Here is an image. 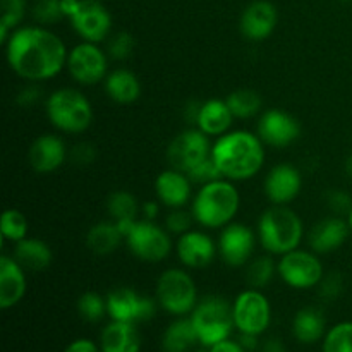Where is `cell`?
Here are the masks:
<instances>
[{"instance_id": "3957f363", "label": "cell", "mask_w": 352, "mask_h": 352, "mask_svg": "<svg viewBox=\"0 0 352 352\" xmlns=\"http://www.w3.org/2000/svg\"><path fill=\"white\" fill-rule=\"evenodd\" d=\"M241 196L229 179L203 184L192 201V215L206 229H223L239 212Z\"/></svg>"}, {"instance_id": "d6986e66", "label": "cell", "mask_w": 352, "mask_h": 352, "mask_svg": "<svg viewBox=\"0 0 352 352\" xmlns=\"http://www.w3.org/2000/svg\"><path fill=\"white\" fill-rule=\"evenodd\" d=\"M217 251H219V246L205 232L189 230L179 236L177 256L184 267L195 268V270L206 268L215 260Z\"/></svg>"}, {"instance_id": "44dd1931", "label": "cell", "mask_w": 352, "mask_h": 352, "mask_svg": "<svg viewBox=\"0 0 352 352\" xmlns=\"http://www.w3.org/2000/svg\"><path fill=\"white\" fill-rule=\"evenodd\" d=\"M351 234V227L347 220L342 217H327V219L320 220L318 223L313 226L309 230V248L315 251L316 254H327L332 251L339 250Z\"/></svg>"}, {"instance_id": "603a6c76", "label": "cell", "mask_w": 352, "mask_h": 352, "mask_svg": "<svg viewBox=\"0 0 352 352\" xmlns=\"http://www.w3.org/2000/svg\"><path fill=\"white\" fill-rule=\"evenodd\" d=\"M158 199L168 208H182L191 199L192 181L188 174L175 168H168L158 174L155 181Z\"/></svg>"}, {"instance_id": "ac0fdd59", "label": "cell", "mask_w": 352, "mask_h": 352, "mask_svg": "<svg viewBox=\"0 0 352 352\" xmlns=\"http://www.w3.org/2000/svg\"><path fill=\"white\" fill-rule=\"evenodd\" d=\"M302 188V175L294 165H275L265 179V195L274 205H287L298 198Z\"/></svg>"}, {"instance_id": "ffe728a7", "label": "cell", "mask_w": 352, "mask_h": 352, "mask_svg": "<svg viewBox=\"0 0 352 352\" xmlns=\"http://www.w3.org/2000/svg\"><path fill=\"white\" fill-rule=\"evenodd\" d=\"M277 9L268 0H254L241 16V33L251 41H261L274 33L277 26Z\"/></svg>"}, {"instance_id": "7402d4cb", "label": "cell", "mask_w": 352, "mask_h": 352, "mask_svg": "<svg viewBox=\"0 0 352 352\" xmlns=\"http://www.w3.org/2000/svg\"><path fill=\"white\" fill-rule=\"evenodd\" d=\"M28 289L26 270L14 256L0 258V308L9 309L24 298Z\"/></svg>"}, {"instance_id": "7c38bea8", "label": "cell", "mask_w": 352, "mask_h": 352, "mask_svg": "<svg viewBox=\"0 0 352 352\" xmlns=\"http://www.w3.org/2000/svg\"><path fill=\"white\" fill-rule=\"evenodd\" d=\"M67 69L79 85H96L109 76V54L96 43L82 41L69 52Z\"/></svg>"}, {"instance_id": "db71d44e", "label": "cell", "mask_w": 352, "mask_h": 352, "mask_svg": "<svg viewBox=\"0 0 352 352\" xmlns=\"http://www.w3.org/2000/svg\"><path fill=\"white\" fill-rule=\"evenodd\" d=\"M340 2H344V3H349V2H352V0H340Z\"/></svg>"}, {"instance_id": "681fc988", "label": "cell", "mask_w": 352, "mask_h": 352, "mask_svg": "<svg viewBox=\"0 0 352 352\" xmlns=\"http://www.w3.org/2000/svg\"><path fill=\"white\" fill-rule=\"evenodd\" d=\"M141 213H143L144 219L148 220H153L155 217L158 215V205L155 201H148L141 206Z\"/></svg>"}, {"instance_id": "4316f807", "label": "cell", "mask_w": 352, "mask_h": 352, "mask_svg": "<svg viewBox=\"0 0 352 352\" xmlns=\"http://www.w3.org/2000/svg\"><path fill=\"white\" fill-rule=\"evenodd\" d=\"M107 95L120 105H131L141 95L140 79L129 69H116L105 78Z\"/></svg>"}, {"instance_id": "6da1fadb", "label": "cell", "mask_w": 352, "mask_h": 352, "mask_svg": "<svg viewBox=\"0 0 352 352\" xmlns=\"http://www.w3.org/2000/svg\"><path fill=\"white\" fill-rule=\"evenodd\" d=\"M7 62L26 81H47L67 65L64 41L45 26H26L12 31L6 43Z\"/></svg>"}, {"instance_id": "f6af8a7d", "label": "cell", "mask_w": 352, "mask_h": 352, "mask_svg": "<svg viewBox=\"0 0 352 352\" xmlns=\"http://www.w3.org/2000/svg\"><path fill=\"white\" fill-rule=\"evenodd\" d=\"M64 352H98V347L89 339H78L65 347Z\"/></svg>"}, {"instance_id": "cb8c5ba5", "label": "cell", "mask_w": 352, "mask_h": 352, "mask_svg": "<svg viewBox=\"0 0 352 352\" xmlns=\"http://www.w3.org/2000/svg\"><path fill=\"white\" fill-rule=\"evenodd\" d=\"M234 119L236 117H234L230 107L227 105V100L212 98L201 103L196 126L206 136H223L230 131Z\"/></svg>"}, {"instance_id": "f5cc1de1", "label": "cell", "mask_w": 352, "mask_h": 352, "mask_svg": "<svg viewBox=\"0 0 352 352\" xmlns=\"http://www.w3.org/2000/svg\"><path fill=\"white\" fill-rule=\"evenodd\" d=\"M196 352H210V349H199V351H196Z\"/></svg>"}, {"instance_id": "8d00e7d4", "label": "cell", "mask_w": 352, "mask_h": 352, "mask_svg": "<svg viewBox=\"0 0 352 352\" xmlns=\"http://www.w3.org/2000/svg\"><path fill=\"white\" fill-rule=\"evenodd\" d=\"M78 313L86 322H100L105 313H109L107 311V299H103L96 292H85L78 299Z\"/></svg>"}, {"instance_id": "e575fe53", "label": "cell", "mask_w": 352, "mask_h": 352, "mask_svg": "<svg viewBox=\"0 0 352 352\" xmlns=\"http://www.w3.org/2000/svg\"><path fill=\"white\" fill-rule=\"evenodd\" d=\"M28 229H30V223L23 212L16 208H9L3 212L2 222H0V232H2L3 241L19 243L28 237Z\"/></svg>"}, {"instance_id": "836d02e7", "label": "cell", "mask_w": 352, "mask_h": 352, "mask_svg": "<svg viewBox=\"0 0 352 352\" xmlns=\"http://www.w3.org/2000/svg\"><path fill=\"white\" fill-rule=\"evenodd\" d=\"M26 12V0H2V17H0V43L6 45L17 24Z\"/></svg>"}, {"instance_id": "d6a6232c", "label": "cell", "mask_w": 352, "mask_h": 352, "mask_svg": "<svg viewBox=\"0 0 352 352\" xmlns=\"http://www.w3.org/2000/svg\"><path fill=\"white\" fill-rule=\"evenodd\" d=\"M226 100L236 119L254 117L261 110V105H263V98H261L260 93L251 88L236 89Z\"/></svg>"}, {"instance_id": "9c48e42d", "label": "cell", "mask_w": 352, "mask_h": 352, "mask_svg": "<svg viewBox=\"0 0 352 352\" xmlns=\"http://www.w3.org/2000/svg\"><path fill=\"white\" fill-rule=\"evenodd\" d=\"M131 253L146 263H160L168 256L172 241L168 230H164L153 220H138L126 236Z\"/></svg>"}, {"instance_id": "c3c4849f", "label": "cell", "mask_w": 352, "mask_h": 352, "mask_svg": "<svg viewBox=\"0 0 352 352\" xmlns=\"http://www.w3.org/2000/svg\"><path fill=\"white\" fill-rule=\"evenodd\" d=\"M261 352H287V349H285V346L282 344L280 339H268L267 342L263 344Z\"/></svg>"}, {"instance_id": "f1b7e54d", "label": "cell", "mask_w": 352, "mask_h": 352, "mask_svg": "<svg viewBox=\"0 0 352 352\" xmlns=\"http://www.w3.org/2000/svg\"><path fill=\"white\" fill-rule=\"evenodd\" d=\"M107 212L112 217L113 222L119 226L124 236L131 230V227L138 222V215L141 213V206L134 195L129 191H116L107 199Z\"/></svg>"}, {"instance_id": "f907efd6", "label": "cell", "mask_w": 352, "mask_h": 352, "mask_svg": "<svg viewBox=\"0 0 352 352\" xmlns=\"http://www.w3.org/2000/svg\"><path fill=\"white\" fill-rule=\"evenodd\" d=\"M346 172H347V175H349V179L352 181V153H351V157L347 158V164H346Z\"/></svg>"}, {"instance_id": "8992f818", "label": "cell", "mask_w": 352, "mask_h": 352, "mask_svg": "<svg viewBox=\"0 0 352 352\" xmlns=\"http://www.w3.org/2000/svg\"><path fill=\"white\" fill-rule=\"evenodd\" d=\"M191 322L198 333L199 344L212 347L222 340L229 339L232 333L234 308L220 296H208L192 309Z\"/></svg>"}, {"instance_id": "74e56055", "label": "cell", "mask_w": 352, "mask_h": 352, "mask_svg": "<svg viewBox=\"0 0 352 352\" xmlns=\"http://www.w3.org/2000/svg\"><path fill=\"white\" fill-rule=\"evenodd\" d=\"M31 14L40 26H52L65 17L62 0H36Z\"/></svg>"}, {"instance_id": "816d5d0a", "label": "cell", "mask_w": 352, "mask_h": 352, "mask_svg": "<svg viewBox=\"0 0 352 352\" xmlns=\"http://www.w3.org/2000/svg\"><path fill=\"white\" fill-rule=\"evenodd\" d=\"M347 222H349V227H351V234H352V210H351L349 217H347Z\"/></svg>"}, {"instance_id": "f546056e", "label": "cell", "mask_w": 352, "mask_h": 352, "mask_svg": "<svg viewBox=\"0 0 352 352\" xmlns=\"http://www.w3.org/2000/svg\"><path fill=\"white\" fill-rule=\"evenodd\" d=\"M292 332L299 342L315 344L325 333V316L318 308L299 309L294 316Z\"/></svg>"}, {"instance_id": "5bb4252c", "label": "cell", "mask_w": 352, "mask_h": 352, "mask_svg": "<svg viewBox=\"0 0 352 352\" xmlns=\"http://www.w3.org/2000/svg\"><path fill=\"white\" fill-rule=\"evenodd\" d=\"M234 323L241 333L260 336L270 325L272 309L268 299L258 289L241 292L234 301Z\"/></svg>"}, {"instance_id": "83f0119b", "label": "cell", "mask_w": 352, "mask_h": 352, "mask_svg": "<svg viewBox=\"0 0 352 352\" xmlns=\"http://www.w3.org/2000/svg\"><path fill=\"white\" fill-rule=\"evenodd\" d=\"M126 236L113 220L98 222L86 234V246L96 256H107L122 244Z\"/></svg>"}, {"instance_id": "7bdbcfd3", "label": "cell", "mask_w": 352, "mask_h": 352, "mask_svg": "<svg viewBox=\"0 0 352 352\" xmlns=\"http://www.w3.org/2000/svg\"><path fill=\"white\" fill-rule=\"evenodd\" d=\"M96 146L91 143H78L69 151V160L78 167H86L96 160Z\"/></svg>"}, {"instance_id": "b9f144b4", "label": "cell", "mask_w": 352, "mask_h": 352, "mask_svg": "<svg viewBox=\"0 0 352 352\" xmlns=\"http://www.w3.org/2000/svg\"><path fill=\"white\" fill-rule=\"evenodd\" d=\"M325 203L332 210L333 215L349 217L352 210V198L349 192L342 191V189H330L325 192Z\"/></svg>"}, {"instance_id": "8fae6325", "label": "cell", "mask_w": 352, "mask_h": 352, "mask_svg": "<svg viewBox=\"0 0 352 352\" xmlns=\"http://www.w3.org/2000/svg\"><path fill=\"white\" fill-rule=\"evenodd\" d=\"M212 158L208 136L199 129H188L175 136L167 148V160L172 168L189 174L198 165Z\"/></svg>"}, {"instance_id": "ab89813d", "label": "cell", "mask_w": 352, "mask_h": 352, "mask_svg": "<svg viewBox=\"0 0 352 352\" xmlns=\"http://www.w3.org/2000/svg\"><path fill=\"white\" fill-rule=\"evenodd\" d=\"M195 220L192 212H186L184 208H172V212L167 215V220H165V227L170 234L182 236V234L192 230Z\"/></svg>"}, {"instance_id": "e0dca14e", "label": "cell", "mask_w": 352, "mask_h": 352, "mask_svg": "<svg viewBox=\"0 0 352 352\" xmlns=\"http://www.w3.org/2000/svg\"><path fill=\"white\" fill-rule=\"evenodd\" d=\"M69 151L64 141L55 134H41L33 141L28 151V162L38 174H50L60 168L67 160Z\"/></svg>"}, {"instance_id": "60d3db41", "label": "cell", "mask_w": 352, "mask_h": 352, "mask_svg": "<svg viewBox=\"0 0 352 352\" xmlns=\"http://www.w3.org/2000/svg\"><path fill=\"white\" fill-rule=\"evenodd\" d=\"M344 292V277L339 272H330L323 275L318 284V294L323 301H336Z\"/></svg>"}, {"instance_id": "277c9868", "label": "cell", "mask_w": 352, "mask_h": 352, "mask_svg": "<svg viewBox=\"0 0 352 352\" xmlns=\"http://www.w3.org/2000/svg\"><path fill=\"white\" fill-rule=\"evenodd\" d=\"M305 227L298 213L285 205H274L261 215L258 223V237L261 246L270 254H287L298 250L302 241Z\"/></svg>"}, {"instance_id": "d590c367", "label": "cell", "mask_w": 352, "mask_h": 352, "mask_svg": "<svg viewBox=\"0 0 352 352\" xmlns=\"http://www.w3.org/2000/svg\"><path fill=\"white\" fill-rule=\"evenodd\" d=\"M323 352H352V322L339 323L327 332Z\"/></svg>"}, {"instance_id": "ee69618b", "label": "cell", "mask_w": 352, "mask_h": 352, "mask_svg": "<svg viewBox=\"0 0 352 352\" xmlns=\"http://www.w3.org/2000/svg\"><path fill=\"white\" fill-rule=\"evenodd\" d=\"M41 98V91L36 88V86H28V88L21 89L19 95H17L16 102L19 103L21 107H31Z\"/></svg>"}, {"instance_id": "bcb514c9", "label": "cell", "mask_w": 352, "mask_h": 352, "mask_svg": "<svg viewBox=\"0 0 352 352\" xmlns=\"http://www.w3.org/2000/svg\"><path fill=\"white\" fill-rule=\"evenodd\" d=\"M210 352H246L244 347L239 342H234V340L226 339L222 342L215 344V346L210 347Z\"/></svg>"}, {"instance_id": "d4e9b609", "label": "cell", "mask_w": 352, "mask_h": 352, "mask_svg": "<svg viewBox=\"0 0 352 352\" xmlns=\"http://www.w3.org/2000/svg\"><path fill=\"white\" fill-rule=\"evenodd\" d=\"M141 337L134 323L116 322L103 329L102 352H140Z\"/></svg>"}, {"instance_id": "2e32d148", "label": "cell", "mask_w": 352, "mask_h": 352, "mask_svg": "<svg viewBox=\"0 0 352 352\" xmlns=\"http://www.w3.org/2000/svg\"><path fill=\"white\" fill-rule=\"evenodd\" d=\"M258 136L268 146L285 148L301 136V126L284 110H267L258 122Z\"/></svg>"}, {"instance_id": "52a82bcc", "label": "cell", "mask_w": 352, "mask_h": 352, "mask_svg": "<svg viewBox=\"0 0 352 352\" xmlns=\"http://www.w3.org/2000/svg\"><path fill=\"white\" fill-rule=\"evenodd\" d=\"M65 17L85 41L100 43L112 28V17L100 0H62Z\"/></svg>"}, {"instance_id": "484cf974", "label": "cell", "mask_w": 352, "mask_h": 352, "mask_svg": "<svg viewBox=\"0 0 352 352\" xmlns=\"http://www.w3.org/2000/svg\"><path fill=\"white\" fill-rule=\"evenodd\" d=\"M14 258L24 270L41 272L50 267L52 260H54V253H52L50 246L45 241L26 237V239L16 243Z\"/></svg>"}, {"instance_id": "f35d334b", "label": "cell", "mask_w": 352, "mask_h": 352, "mask_svg": "<svg viewBox=\"0 0 352 352\" xmlns=\"http://www.w3.org/2000/svg\"><path fill=\"white\" fill-rule=\"evenodd\" d=\"M134 47H136V40L127 31H120L110 36L109 43H107V54L112 57L113 60H126L133 55Z\"/></svg>"}, {"instance_id": "7a4b0ae2", "label": "cell", "mask_w": 352, "mask_h": 352, "mask_svg": "<svg viewBox=\"0 0 352 352\" xmlns=\"http://www.w3.org/2000/svg\"><path fill=\"white\" fill-rule=\"evenodd\" d=\"M263 141L248 131H229L212 146V158L223 179L246 181L261 170L265 162Z\"/></svg>"}, {"instance_id": "ba28073f", "label": "cell", "mask_w": 352, "mask_h": 352, "mask_svg": "<svg viewBox=\"0 0 352 352\" xmlns=\"http://www.w3.org/2000/svg\"><path fill=\"white\" fill-rule=\"evenodd\" d=\"M157 299L170 315L184 316L198 305V291L191 275L181 268L164 272L157 282Z\"/></svg>"}, {"instance_id": "4fadbf2b", "label": "cell", "mask_w": 352, "mask_h": 352, "mask_svg": "<svg viewBox=\"0 0 352 352\" xmlns=\"http://www.w3.org/2000/svg\"><path fill=\"white\" fill-rule=\"evenodd\" d=\"M107 311L116 322L141 323L153 318L157 313V302L141 294L133 287H117L107 296Z\"/></svg>"}, {"instance_id": "9a60e30c", "label": "cell", "mask_w": 352, "mask_h": 352, "mask_svg": "<svg viewBox=\"0 0 352 352\" xmlns=\"http://www.w3.org/2000/svg\"><path fill=\"white\" fill-rule=\"evenodd\" d=\"M256 237L244 223H229L219 239V253L229 267H246L254 251Z\"/></svg>"}, {"instance_id": "1f68e13d", "label": "cell", "mask_w": 352, "mask_h": 352, "mask_svg": "<svg viewBox=\"0 0 352 352\" xmlns=\"http://www.w3.org/2000/svg\"><path fill=\"white\" fill-rule=\"evenodd\" d=\"M277 272V263H275L274 256L268 253L263 254V256L251 258L250 263L246 265V274H244V277H246L250 289L261 291V289L267 287L274 280Z\"/></svg>"}, {"instance_id": "7dc6e473", "label": "cell", "mask_w": 352, "mask_h": 352, "mask_svg": "<svg viewBox=\"0 0 352 352\" xmlns=\"http://www.w3.org/2000/svg\"><path fill=\"white\" fill-rule=\"evenodd\" d=\"M237 342L244 347L246 352H253L258 347V336H253V333H241Z\"/></svg>"}, {"instance_id": "30bf717a", "label": "cell", "mask_w": 352, "mask_h": 352, "mask_svg": "<svg viewBox=\"0 0 352 352\" xmlns=\"http://www.w3.org/2000/svg\"><path fill=\"white\" fill-rule=\"evenodd\" d=\"M278 275L292 289H313L323 278V265L315 251L294 250L282 254L277 263Z\"/></svg>"}, {"instance_id": "4dcf8cb0", "label": "cell", "mask_w": 352, "mask_h": 352, "mask_svg": "<svg viewBox=\"0 0 352 352\" xmlns=\"http://www.w3.org/2000/svg\"><path fill=\"white\" fill-rule=\"evenodd\" d=\"M199 342L191 318H181L170 323L164 333L162 347L165 352H188Z\"/></svg>"}, {"instance_id": "5b68a950", "label": "cell", "mask_w": 352, "mask_h": 352, "mask_svg": "<svg viewBox=\"0 0 352 352\" xmlns=\"http://www.w3.org/2000/svg\"><path fill=\"white\" fill-rule=\"evenodd\" d=\"M47 116L52 126L62 133H85L93 122V109L85 95L78 89L60 88L47 100Z\"/></svg>"}]
</instances>
